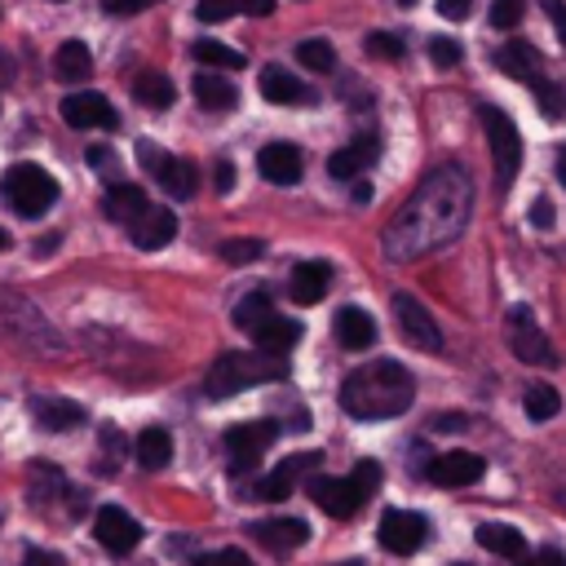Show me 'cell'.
<instances>
[{"instance_id": "cell-1", "label": "cell", "mask_w": 566, "mask_h": 566, "mask_svg": "<svg viewBox=\"0 0 566 566\" xmlns=\"http://www.w3.org/2000/svg\"><path fill=\"white\" fill-rule=\"evenodd\" d=\"M473 212V181L460 164H438L416 195L398 208V217L385 226V256L389 261H416L442 243H451Z\"/></svg>"}, {"instance_id": "cell-5", "label": "cell", "mask_w": 566, "mask_h": 566, "mask_svg": "<svg viewBox=\"0 0 566 566\" xmlns=\"http://www.w3.org/2000/svg\"><path fill=\"white\" fill-rule=\"evenodd\" d=\"M0 195H4V203H9L18 217H40V212L53 208L57 181H53L40 164H13V168H4V177H0Z\"/></svg>"}, {"instance_id": "cell-2", "label": "cell", "mask_w": 566, "mask_h": 566, "mask_svg": "<svg viewBox=\"0 0 566 566\" xmlns=\"http://www.w3.org/2000/svg\"><path fill=\"white\" fill-rule=\"evenodd\" d=\"M411 398H416V380L394 358L363 363V367H354L340 380V407L354 420H389V416H402L411 407Z\"/></svg>"}, {"instance_id": "cell-7", "label": "cell", "mask_w": 566, "mask_h": 566, "mask_svg": "<svg viewBox=\"0 0 566 566\" xmlns=\"http://www.w3.org/2000/svg\"><path fill=\"white\" fill-rule=\"evenodd\" d=\"M504 340H509V349H513L522 363H531V367H553V363H557V354H553L548 336L539 332L531 305H513V310L504 314Z\"/></svg>"}, {"instance_id": "cell-40", "label": "cell", "mask_w": 566, "mask_h": 566, "mask_svg": "<svg viewBox=\"0 0 566 566\" xmlns=\"http://www.w3.org/2000/svg\"><path fill=\"white\" fill-rule=\"evenodd\" d=\"M367 53L371 57H402V40L389 35V31H371L367 35Z\"/></svg>"}, {"instance_id": "cell-32", "label": "cell", "mask_w": 566, "mask_h": 566, "mask_svg": "<svg viewBox=\"0 0 566 566\" xmlns=\"http://www.w3.org/2000/svg\"><path fill=\"white\" fill-rule=\"evenodd\" d=\"M133 97H137L142 106H150V111H164V106H172L177 88H172V80H168L164 71H142V75L133 80Z\"/></svg>"}, {"instance_id": "cell-34", "label": "cell", "mask_w": 566, "mask_h": 566, "mask_svg": "<svg viewBox=\"0 0 566 566\" xmlns=\"http://www.w3.org/2000/svg\"><path fill=\"white\" fill-rule=\"evenodd\" d=\"M522 407H526V416H531V420H553V416H557V407H562V394H557L553 385L535 380V385L526 389Z\"/></svg>"}, {"instance_id": "cell-53", "label": "cell", "mask_w": 566, "mask_h": 566, "mask_svg": "<svg viewBox=\"0 0 566 566\" xmlns=\"http://www.w3.org/2000/svg\"><path fill=\"white\" fill-rule=\"evenodd\" d=\"M0 248H9V234H4V230H0Z\"/></svg>"}, {"instance_id": "cell-16", "label": "cell", "mask_w": 566, "mask_h": 566, "mask_svg": "<svg viewBox=\"0 0 566 566\" xmlns=\"http://www.w3.org/2000/svg\"><path fill=\"white\" fill-rule=\"evenodd\" d=\"M146 212H150V203H146V190H142V186H133V181H111V186H106V195H102V217H106V221L133 226V221H142Z\"/></svg>"}, {"instance_id": "cell-11", "label": "cell", "mask_w": 566, "mask_h": 566, "mask_svg": "<svg viewBox=\"0 0 566 566\" xmlns=\"http://www.w3.org/2000/svg\"><path fill=\"white\" fill-rule=\"evenodd\" d=\"M394 318H398V332H402V340H407V345L429 349V354H438V349H442V332H438L433 314H429L416 296L398 292V296H394Z\"/></svg>"}, {"instance_id": "cell-39", "label": "cell", "mask_w": 566, "mask_h": 566, "mask_svg": "<svg viewBox=\"0 0 566 566\" xmlns=\"http://www.w3.org/2000/svg\"><path fill=\"white\" fill-rule=\"evenodd\" d=\"M522 13H526V0H491V27H495V31L517 27Z\"/></svg>"}, {"instance_id": "cell-31", "label": "cell", "mask_w": 566, "mask_h": 566, "mask_svg": "<svg viewBox=\"0 0 566 566\" xmlns=\"http://www.w3.org/2000/svg\"><path fill=\"white\" fill-rule=\"evenodd\" d=\"M133 455H137L142 469H164V464L172 460V438H168V429H159V424L142 429L137 442H133Z\"/></svg>"}, {"instance_id": "cell-42", "label": "cell", "mask_w": 566, "mask_h": 566, "mask_svg": "<svg viewBox=\"0 0 566 566\" xmlns=\"http://www.w3.org/2000/svg\"><path fill=\"white\" fill-rule=\"evenodd\" d=\"M199 566H256L243 548H217V553H208Z\"/></svg>"}, {"instance_id": "cell-43", "label": "cell", "mask_w": 566, "mask_h": 566, "mask_svg": "<svg viewBox=\"0 0 566 566\" xmlns=\"http://www.w3.org/2000/svg\"><path fill=\"white\" fill-rule=\"evenodd\" d=\"M438 13H442L447 22H464V18L473 13V0H438Z\"/></svg>"}, {"instance_id": "cell-37", "label": "cell", "mask_w": 566, "mask_h": 566, "mask_svg": "<svg viewBox=\"0 0 566 566\" xmlns=\"http://www.w3.org/2000/svg\"><path fill=\"white\" fill-rule=\"evenodd\" d=\"M296 57H301V66H310V71H332V66H336V49H332L327 40H305V44H296Z\"/></svg>"}, {"instance_id": "cell-51", "label": "cell", "mask_w": 566, "mask_h": 566, "mask_svg": "<svg viewBox=\"0 0 566 566\" xmlns=\"http://www.w3.org/2000/svg\"><path fill=\"white\" fill-rule=\"evenodd\" d=\"M433 429H464V420H460V416H438Z\"/></svg>"}, {"instance_id": "cell-20", "label": "cell", "mask_w": 566, "mask_h": 566, "mask_svg": "<svg viewBox=\"0 0 566 566\" xmlns=\"http://www.w3.org/2000/svg\"><path fill=\"white\" fill-rule=\"evenodd\" d=\"M256 168H261V177L274 181V186H296V181H301V150L287 146V142H270V146H261Z\"/></svg>"}, {"instance_id": "cell-45", "label": "cell", "mask_w": 566, "mask_h": 566, "mask_svg": "<svg viewBox=\"0 0 566 566\" xmlns=\"http://www.w3.org/2000/svg\"><path fill=\"white\" fill-rule=\"evenodd\" d=\"M544 13L553 18V27H557V35L566 44V0H544Z\"/></svg>"}, {"instance_id": "cell-6", "label": "cell", "mask_w": 566, "mask_h": 566, "mask_svg": "<svg viewBox=\"0 0 566 566\" xmlns=\"http://www.w3.org/2000/svg\"><path fill=\"white\" fill-rule=\"evenodd\" d=\"M482 115V128H486V142H491V159H495V186L509 190L517 168H522V133L517 124L500 111V106H478Z\"/></svg>"}, {"instance_id": "cell-52", "label": "cell", "mask_w": 566, "mask_h": 566, "mask_svg": "<svg viewBox=\"0 0 566 566\" xmlns=\"http://www.w3.org/2000/svg\"><path fill=\"white\" fill-rule=\"evenodd\" d=\"M557 177H562V186H566V146L557 150Z\"/></svg>"}, {"instance_id": "cell-17", "label": "cell", "mask_w": 566, "mask_h": 566, "mask_svg": "<svg viewBox=\"0 0 566 566\" xmlns=\"http://www.w3.org/2000/svg\"><path fill=\"white\" fill-rule=\"evenodd\" d=\"M248 531L270 553H292V548H301L310 539V526L301 517H265V522H252Z\"/></svg>"}, {"instance_id": "cell-15", "label": "cell", "mask_w": 566, "mask_h": 566, "mask_svg": "<svg viewBox=\"0 0 566 566\" xmlns=\"http://www.w3.org/2000/svg\"><path fill=\"white\" fill-rule=\"evenodd\" d=\"M62 119L71 128H115L119 115L111 111V102L102 93H71L62 97Z\"/></svg>"}, {"instance_id": "cell-14", "label": "cell", "mask_w": 566, "mask_h": 566, "mask_svg": "<svg viewBox=\"0 0 566 566\" xmlns=\"http://www.w3.org/2000/svg\"><path fill=\"white\" fill-rule=\"evenodd\" d=\"M424 473H429V482H438V486H469V482H478V478L486 473V460L473 455V451H442V455L429 460Z\"/></svg>"}, {"instance_id": "cell-36", "label": "cell", "mask_w": 566, "mask_h": 566, "mask_svg": "<svg viewBox=\"0 0 566 566\" xmlns=\"http://www.w3.org/2000/svg\"><path fill=\"white\" fill-rule=\"evenodd\" d=\"M531 93H535L544 119H566V88H562V84H553V80H535Z\"/></svg>"}, {"instance_id": "cell-13", "label": "cell", "mask_w": 566, "mask_h": 566, "mask_svg": "<svg viewBox=\"0 0 566 566\" xmlns=\"http://www.w3.org/2000/svg\"><path fill=\"white\" fill-rule=\"evenodd\" d=\"M318 464H323L318 451H296V455H287L283 464H274V469L256 482V500H265V504L287 500L292 486H296V478H301V473H318Z\"/></svg>"}, {"instance_id": "cell-46", "label": "cell", "mask_w": 566, "mask_h": 566, "mask_svg": "<svg viewBox=\"0 0 566 566\" xmlns=\"http://www.w3.org/2000/svg\"><path fill=\"white\" fill-rule=\"evenodd\" d=\"M155 0H102V9L106 13H142V9H150Z\"/></svg>"}, {"instance_id": "cell-19", "label": "cell", "mask_w": 566, "mask_h": 566, "mask_svg": "<svg viewBox=\"0 0 566 566\" xmlns=\"http://www.w3.org/2000/svg\"><path fill=\"white\" fill-rule=\"evenodd\" d=\"M376 155H380V142H376L371 133H363V137H354L349 146H340V150L327 159V172H332L336 181H354V177H363V172L376 164Z\"/></svg>"}, {"instance_id": "cell-55", "label": "cell", "mask_w": 566, "mask_h": 566, "mask_svg": "<svg viewBox=\"0 0 566 566\" xmlns=\"http://www.w3.org/2000/svg\"><path fill=\"white\" fill-rule=\"evenodd\" d=\"M402 4H411V0H402Z\"/></svg>"}, {"instance_id": "cell-9", "label": "cell", "mask_w": 566, "mask_h": 566, "mask_svg": "<svg viewBox=\"0 0 566 566\" xmlns=\"http://www.w3.org/2000/svg\"><path fill=\"white\" fill-rule=\"evenodd\" d=\"M274 438H279V424H274V420H248V424L226 429V455H230V469H234V473L256 469V460L270 451Z\"/></svg>"}, {"instance_id": "cell-12", "label": "cell", "mask_w": 566, "mask_h": 566, "mask_svg": "<svg viewBox=\"0 0 566 566\" xmlns=\"http://www.w3.org/2000/svg\"><path fill=\"white\" fill-rule=\"evenodd\" d=\"M424 535H429V522L420 513H411V509H389L380 517V531H376L380 548H389L394 557H411L424 544Z\"/></svg>"}, {"instance_id": "cell-29", "label": "cell", "mask_w": 566, "mask_h": 566, "mask_svg": "<svg viewBox=\"0 0 566 566\" xmlns=\"http://www.w3.org/2000/svg\"><path fill=\"white\" fill-rule=\"evenodd\" d=\"M53 75H57V80H66V84L88 80V75H93V57H88V49H84L80 40L57 44V53H53Z\"/></svg>"}, {"instance_id": "cell-21", "label": "cell", "mask_w": 566, "mask_h": 566, "mask_svg": "<svg viewBox=\"0 0 566 566\" xmlns=\"http://www.w3.org/2000/svg\"><path fill=\"white\" fill-rule=\"evenodd\" d=\"M332 287V265L327 261H301L292 265V279H287V292L296 305H318Z\"/></svg>"}, {"instance_id": "cell-50", "label": "cell", "mask_w": 566, "mask_h": 566, "mask_svg": "<svg viewBox=\"0 0 566 566\" xmlns=\"http://www.w3.org/2000/svg\"><path fill=\"white\" fill-rule=\"evenodd\" d=\"M531 221H535V226H553V203H548V199H535V203H531Z\"/></svg>"}, {"instance_id": "cell-4", "label": "cell", "mask_w": 566, "mask_h": 566, "mask_svg": "<svg viewBox=\"0 0 566 566\" xmlns=\"http://www.w3.org/2000/svg\"><path fill=\"white\" fill-rule=\"evenodd\" d=\"M380 486V464L376 460H358L354 464V473L349 478H323V473H314L310 478V500L323 509V513H332V517H354L363 504H367V495Z\"/></svg>"}, {"instance_id": "cell-18", "label": "cell", "mask_w": 566, "mask_h": 566, "mask_svg": "<svg viewBox=\"0 0 566 566\" xmlns=\"http://www.w3.org/2000/svg\"><path fill=\"white\" fill-rule=\"evenodd\" d=\"M495 71H504L509 80L535 84V80H544V75H539V71H544V57H539L535 44H526V40H509V44L495 49Z\"/></svg>"}, {"instance_id": "cell-41", "label": "cell", "mask_w": 566, "mask_h": 566, "mask_svg": "<svg viewBox=\"0 0 566 566\" xmlns=\"http://www.w3.org/2000/svg\"><path fill=\"white\" fill-rule=\"evenodd\" d=\"M429 57H433V66H455L460 62V44L438 35V40H429Z\"/></svg>"}, {"instance_id": "cell-38", "label": "cell", "mask_w": 566, "mask_h": 566, "mask_svg": "<svg viewBox=\"0 0 566 566\" xmlns=\"http://www.w3.org/2000/svg\"><path fill=\"white\" fill-rule=\"evenodd\" d=\"M265 248H261V239H226L221 243V256L230 261V265H248V261H256Z\"/></svg>"}, {"instance_id": "cell-47", "label": "cell", "mask_w": 566, "mask_h": 566, "mask_svg": "<svg viewBox=\"0 0 566 566\" xmlns=\"http://www.w3.org/2000/svg\"><path fill=\"white\" fill-rule=\"evenodd\" d=\"M22 566H66L57 553H49V548H31L27 557H22Z\"/></svg>"}, {"instance_id": "cell-30", "label": "cell", "mask_w": 566, "mask_h": 566, "mask_svg": "<svg viewBox=\"0 0 566 566\" xmlns=\"http://www.w3.org/2000/svg\"><path fill=\"white\" fill-rule=\"evenodd\" d=\"M190 88H195V97H199L203 111H230L234 106V84L221 71H199Z\"/></svg>"}, {"instance_id": "cell-3", "label": "cell", "mask_w": 566, "mask_h": 566, "mask_svg": "<svg viewBox=\"0 0 566 566\" xmlns=\"http://www.w3.org/2000/svg\"><path fill=\"white\" fill-rule=\"evenodd\" d=\"M283 376H287L283 354H265V349H256V354H221L212 363L203 389H208V398H230L239 389H252V385H265V380H283Z\"/></svg>"}, {"instance_id": "cell-24", "label": "cell", "mask_w": 566, "mask_h": 566, "mask_svg": "<svg viewBox=\"0 0 566 566\" xmlns=\"http://www.w3.org/2000/svg\"><path fill=\"white\" fill-rule=\"evenodd\" d=\"M478 544H482V548H491L495 557H509L513 566L531 557V553H526L522 531H517V526H504V522H482V526H478Z\"/></svg>"}, {"instance_id": "cell-8", "label": "cell", "mask_w": 566, "mask_h": 566, "mask_svg": "<svg viewBox=\"0 0 566 566\" xmlns=\"http://www.w3.org/2000/svg\"><path fill=\"white\" fill-rule=\"evenodd\" d=\"M137 159L146 164V172L159 181L164 195L172 199H190L199 190V168L190 159H177V155H164L155 142H137Z\"/></svg>"}, {"instance_id": "cell-25", "label": "cell", "mask_w": 566, "mask_h": 566, "mask_svg": "<svg viewBox=\"0 0 566 566\" xmlns=\"http://www.w3.org/2000/svg\"><path fill=\"white\" fill-rule=\"evenodd\" d=\"M261 97H270V102H279V106H292V102H310V88H305L292 71L265 66V71H261Z\"/></svg>"}, {"instance_id": "cell-22", "label": "cell", "mask_w": 566, "mask_h": 566, "mask_svg": "<svg viewBox=\"0 0 566 566\" xmlns=\"http://www.w3.org/2000/svg\"><path fill=\"white\" fill-rule=\"evenodd\" d=\"M332 332H336V340L345 349H367L376 340V318L367 310H358V305H340L336 318H332Z\"/></svg>"}, {"instance_id": "cell-26", "label": "cell", "mask_w": 566, "mask_h": 566, "mask_svg": "<svg viewBox=\"0 0 566 566\" xmlns=\"http://www.w3.org/2000/svg\"><path fill=\"white\" fill-rule=\"evenodd\" d=\"M252 340H256V349H265V354H287V349L301 340V323L274 314V318H265V323L252 332Z\"/></svg>"}, {"instance_id": "cell-28", "label": "cell", "mask_w": 566, "mask_h": 566, "mask_svg": "<svg viewBox=\"0 0 566 566\" xmlns=\"http://www.w3.org/2000/svg\"><path fill=\"white\" fill-rule=\"evenodd\" d=\"M31 416H35V424L40 429H75L80 420H84V407H75V402H66V398H35L31 402Z\"/></svg>"}, {"instance_id": "cell-27", "label": "cell", "mask_w": 566, "mask_h": 566, "mask_svg": "<svg viewBox=\"0 0 566 566\" xmlns=\"http://www.w3.org/2000/svg\"><path fill=\"white\" fill-rule=\"evenodd\" d=\"M234 13H252V18H270L274 13V0H199L195 4V18L199 22H226Z\"/></svg>"}, {"instance_id": "cell-48", "label": "cell", "mask_w": 566, "mask_h": 566, "mask_svg": "<svg viewBox=\"0 0 566 566\" xmlns=\"http://www.w3.org/2000/svg\"><path fill=\"white\" fill-rule=\"evenodd\" d=\"M88 164H93V168H115V150H111V146H93V150H88Z\"/></svg>"}, {"instance_id": "cell-23", "label": "cell", "mask_w": 566, "mask_h": 566, "mask_svg": "<svg viewBox=\"0 0 566 566\" xmlns=\"http://www.w3.org/2000/svg\"><path fill=\"white\" fill-rule=\"evenodd\" d=\"M128 234H133V243H137L142 252H155V248H164V243L177 234V212H168V208H150L142 221L128 226Z\"/></svg>"}, {"instance_id": "cell-49", "label": "cell", "mask_w": 566, "mask_h": 566, "mask_svg": "<svg viewBox=\"0 0 566 566\" xmlns=\"http://www.w3.org/2000/svg\"><path fill=\"white\" fill-rule=\"evenodd\" d=\"M217 190H221V195H226V190H234V164H230V159H221V164H217Z\"/></svg>"}, {"instance_id": "cell-33", "label": "cell", "mask_w": 566, "mask_h": 566, "mask_svg": "<svg viewBox=\"0 0 566 566\" xmlns=\"http://www.w3.org/2000/svg\"><path fill=\"white\" fill-rule=\"evenodd\" d=\"M265 318H274V305H270V296H265V292H252V296H243V301L234 305V327H239V332H248V336H252Z\"/></svg>"}, {"instance_id": "cell-44", "label": "cell", "mask_w": 566, "mask_h": 566, "mask_svg": "<svg viewBox=\"0 0 566 566\" xmlns=\"http://www.w3.org/2000/svg\"><path fill=\"white\" fill-rule=\"evenodd\" d=\"M517 566H566V557H562V548H539V553H531Z\"/></svg>"}, {"instance_id": "cell-35", "label": "cell", "mask_w": 566, "mask_h": 566, "mask_svg": "<svg viewBox=\"0 0 566 566\" xmlns=\"http://www.w3.org/2000/svg\"><path fill=\"white\" fill-rule=\"evenodd\" d=\"M190 53H195V62H203V66H226V71L243 66V53H239V49H226L221 40H195Z\"/></svg>"}, {"instance_id": "cell-54", "label": "cell", "mask_w": 566, "mask_h": 566, "mask_svg": "<svg viewBox=\"0 0 566 566\" xmlns=\"http://www.w3.org/2000/svg\"><path fill=\"white\" fill-rule=\"evenodd\" d=\"M340 566H363V562H340Z\"/></svg>"}, {"instance_id": "cell-10", "label": "cell", "mask_w": 566, "mask_h": 566, "mask_svg": "<svg viewBox=\"0 0 566 566\" xmlns=\"http://www.w3.org/2000/svg\"><path fill=\"white\" fill-rule=\"evenodd\" d=\"M93 539H97L106 553L128 557V553L137 548V539H142V522H137L128 509L106 504V509H97V517H93Z\"/></svg>"}, {"instance_id": "cell-56", "label": "cell", "mask_w": 566, "mask_h": 566, "mask_svg": "<svg viewBox=\"0 0 566 566\" xmlns=\"http://www.w3.org/2000/svg\"><path fill=\"white\" fill-rule=\"evenodd\" d=\"M460 566H464V562H460Z\"/></svg>"}]
</instances>
